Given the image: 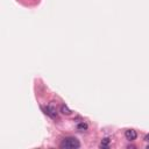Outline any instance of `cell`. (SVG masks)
<instances>
[{"mask_svg":"<svg viewBox=\"0 0 149 149\" xmlns=\"http://www.w3.org/2000/svg\"><path fill=\"white\" fill-rule=\"evenodd\" d=\"M79 147H80L79 140H77L76 138H72V136L63 139V141L61 142V148L63 149H78Z\"/></svg>","mask_w":149,"mask_h":149,"instance_id":"6da1fadb","label":"cell"},{"mask_svg":"<svg viewBox=\"0 0 149 149\" xmlns=\"http://www.w3.org/2000/svg\"><path fill=\"white\" fill-rule=\"evenodd\" d=\"M43 111H44V113H46L47 115H49L50 118H53V119L57 118V111H56L55 107H53V106H48V107L43 108Z\"/></svg>","mask_w":149,"mask_h":149,"instance_id":"7a4b0ae2","label":"cell"},{"mask_svg":"<svg viewBox=\"0 0 149 149\" xmlns=\"http://www.w3.org/2000/svg\"><path fill=\"white\" fill-rule=\"evenodd\" d=\"M125 136H126L127 140L133 141L138 138V133H136V131H134V129H127L125 132Z\"/></svg>","mask_w":149,"mask_h":149,"instance_id":"3957f363","label":"cell"},{"mask_svg":"<svg viewBox=\"0 0 149 149\" xmlns=\"http://www.w3.org/2000/svg\"><path fill=\"white\" fill-rule=\"evenodd\" d=\"M89 128V126H88V123H85L83 121V122H79L78 125H77V129H78L79 132H84V131H86Z\"/></svg>","mask_w":149,"mask_h":149,"instance_id":"277c9868","label":"cell"},{"mask_svg":"<svg viewBox=\"0 0 149 149\" xmlns=\"http://www.w3.org/2000/svg\"><path fill=\"white\" fill-rule=\"evenodd\" d=\"M110 142H111L110 138L103 139V141H101V143H100V148H108V146H110Z\"/></svg>","mask_w":149,"mask_h":149,"instance_id":"5b68a950","label":"cell"},{"mask_svg":"<svg viewBox=\"0 0 149 149\" xmlns=\"http://www.w3.org/2000/svg\"><path fill=\"white\" fill-rule=\"evenodd\" d=\"M61 112L63 114H65V115H70V114H71V110L66 105H62L61 106Z\"/></svg>","mask_w":149,"mask_h":149,"instance_id":"8992f818","label":"cell"},{"mask_svg":"<svg viewBox=\"0 0 149 149\" xmlns=\"http://www.w3.org/2000/svg\"><path fill=\"white\" fill-rule=\"evenodd\" d=\"M145 141H147V142H149V134H147V135L145 136Z\"/></svg>","mask_w":149,"mask_h":149,"instance_id":"52a82bcc","label":"cell"},{"mask_svg":"<svg viewBox=\"0 0 149 149\" xmlns=\"http://www.w3.org/2000/svg\"><path fill=\"white\" fill-rule=\"evenodd\" d=\"M147 149H149V145H148V146H147Z\"/></svg>","mask_w":149,"mask_h":149,"instance_id":"ba28073f","label":"cell"}]
</instances>
